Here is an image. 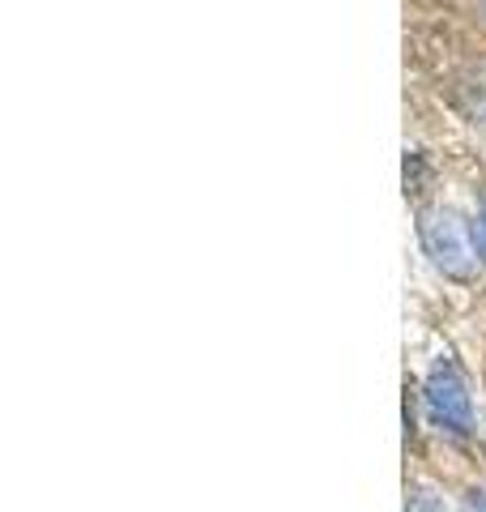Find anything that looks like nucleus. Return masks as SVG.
<instances>
[{
    "label": "nucleus",
    "mask_w": 486,
    "mask_h": 512,
    "mask_svg": "<svg viewBox=\"0 0 486 512\" xmlns=\"http://www.w3.org/2000/svg\"><path fill=\"white\" fill-rule=\"evenodd\" d=\"M423 248L448 278H469L474 274V235L452 210H431L423 214Z\"/></svg>",
    "instance_id": "1"
},
{
    "label": "nucleus",
    "mask_w": 486,
    "mask_h": 512,
    "mask_svg": "<svg viewBox=\"0 0 486 512\" xmlns=\"http://www.w3.org/2000/svg\"><path fill=\"white\" fill-rule=\"evenodd\" d=\"M427 410L435 423L457 431V436L474 427V402H469L465 376L452 359H435V367L427 372Z\"/></svg>",
    "instance_id": "2"
},
{
    "label": "nucleus",
    "mask_w": 486,
    "mask_h": 512,
    "mask_svg": "<svg viewBox=\"0 0 486 512\" xmlns=\"http://www.w3.org/2000/svg\"><path fill=\"white\" fill-rule=\"evenodd\" d=\"M461 512H486V491H469L465 504H461Z\"/></svg>",
    "instance_id": "4"
},
{
    "label": "nucleus",
    "mask_w": 486,
    "mask_h": 512,
    "mask_svg": "<svg viewBox=\"0 0 486 512\" xmlns=\"http://www.w3.org/2000/svg\"><path fill=\"white\" fill-rule=\"evenodd\" d=\"M478 239H482V252H486V210H482V218H478Z\"/></svg>",
    "instance_id": "5"
},
{
    "label": "nucleus",
    "mask_w": 486,
    "mask_h": 512,
    "mask_svg": "<svg viewBox=\"0 0 486 512\" xmlns=\"http://www.w3.org/2000/svg\"><path fill=\"white\" fill-rule=\"evenodd\" d=\"M405 512H444L440 504H435L431 500V495H414V500L410 504H405Z\"/></svg>",
    "instance_id": "3"
}]
</instances>
